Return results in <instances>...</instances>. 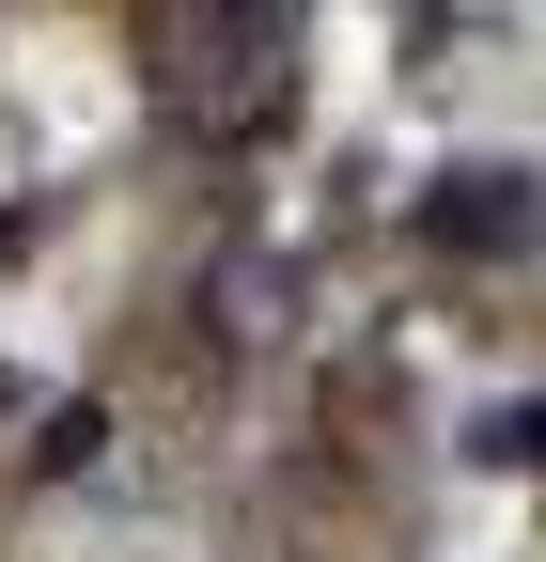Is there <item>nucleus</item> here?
I'll return each instance as SVG.
<instances>
[{
	"mask_svg": "<svg viewBox=\"0 0 546 562\" xmlns=\"http://www.w3.org/2000/svg\"><path fill=\"white\" fill-rule=\"evenodd\" d=\"M141 94H157L172 140L250 157V140H282V110H297V16L282 0H157L141 16Z\"/></svg>",
	"mask_w": 546,
	"mask_h": 562,
	"instance_id": "f257e3e1",
	"label": "nucleus"
},
{
	"mask_svg": "<svg viewBox=\"0 0 546 562\" xmlns=\"http://www.w3.org/2000/svg\"><path fill=\"white\" fill-rule=\"evenodd\" d=\"M422 250H453V266H531V250H546V172H531V157H453V172L422 188Z\"/></svg>",
	"mask_w": 546,
	"mask_h": 562,
	"instance_id": "f03ea898",
	"label": "nucleus"
},
{
	"mask_svg": "<svg viewBox=\"0 0 546 562\" xmlns=\"http://www.w3.org/2000/svg\"><path fill=\"white\" fill-rule=\"evenodd\" d=\"M203 297H219V344H265V328H282V266H250V250H235Z\"/></svg>",
	"mask_w": 546,
	"mask_h": 562,
	"instance_id": "7ed1b4c3",
	"label": "nucleus"
}]
</instances>
